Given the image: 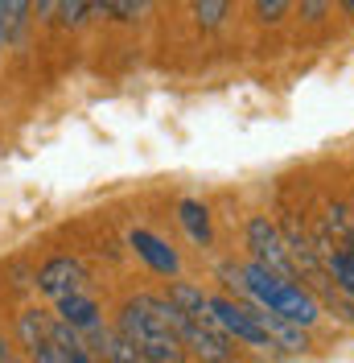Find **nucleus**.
Returning a JSON list of instances; mask_svg holds the SVG:
<instances>
[{"label":"nucleus","mask_w":354,"mask_h":363,"mask_svg":"<svg viewBox=\"0 0 354 363\" xmlns=\"http://www.w3.org/2000/svg\"><path fill=\"white\" fill-rule=\"evenodd\" d=\"M91 9H103V0H91Z\"/></svg>","instance_id":"nucleus-25"},{"label":"nucleus","mask_w":354,"mask_h":363,"mask_svg":"<svg viewBox=\"0 0 354 363\" xmlns=\"http://www.w3.org/2000/svg\"><path fill=\"white\" fill-rule=\"evenodd\" d=\"M239 277H244V301H256V306H264L272 314L288 318V322L301 326V330L317 326L321 301H317L301 281H285V277H276V272L260 269L256 260L239 264Z\"/></svg>","instance_id":"nucleus-2"},{"label":"nucleus","mask_w":354,"mask_h":363,"mask_svg":"<svg viewBox=\"0 0 354 363\" xmlns=\"http://www.w3.org/2000/svg\"><path fill=\"white\" fill-rule=\"evenodd\" d=\"M115 330L144 355V363H190L173 330V306L165 294H136L120 306Z\"/></svg>","instance_id":"nucleus-1"},{"label":"nucleus","mask_w":354,"mask_h":363,"mask_svg":"<svg viewBox=\"0 0 354 363\" xmlns=\"http://www.w3.org/2000/svg\"><path fill=\"white\" fill-rule=\"evenodd\" d=\"M247 248H251V260L260 269L276 272L285 281H297V269L288 260V244H285V235H280V223H272L268 215H251L247 219Z\"/></svg>","instance_id":"nucleus-4"},{"label":"nucleus","mask_w":354,"mask_h":363,"mask_svg":"<svg viewBox=\"0 0 354 363\" xmlns=\"http://www.w3.org/2000/svg\"><path fill=\"white\" fill-rule=\"evenodd\" d=\"M54 314L62 326L70 330H79V335H91V330H99L103 326V310H99V301L87 294H70L62 301H54Z\"/></svg>","instance_id":"nucleus-8"},{"label":"nucleus","mask_w":354,"mask_h":363,"mask_svg":"<svg viewBox=\"0 0 354 363\" xmlns=\"http://www.w3.org/2000/svg\"><path fill=\"white\" fill-rule=\"evenodd\" d=\"M149 4H153V0H103V13H108L111 21H124V25H128V21H136Z\"/></svg>","instance_id":"nucleus-16"},{"label":"nucleus","mask_w":354,"mask_h":363,"mask_svg":"<svg viewBox=\"0 0 354 363\" xmlns=\"http://www.w3.org/2000/svg\"><path fill=\"white\" fill-rule=\"evenodd\" d=\"M13 363H25V359H17V355H13Z\"/></svg>","instance_id":"nucleus-26"},{"label":"nucleus","mask_w":354,"mask_h":363,"mask_svg":"<svg viewBox=\"0 0 354 363\" xmlns=\"http://www.w3.org/2000/svg\"><path fill=\"white\" fill-rule=\"evenodd\" d=\"M25 355H29L25 363H70V359H67V351H62V347H58L54 339L38 342V347H33V351H25Z\"/></svg>","instance_id":"nucleus-17"},{"label":"nucleus","mask_w":354,"mask_h":363,"mask_svg":"<svg viewBox=\"0 0 354 363\" xmlns=\"http://www.w3.org/2000/svg\"><path fill=\"white\" fill-rule=\"evenodd\" d=\"M13 38V25H8V4L0 0V50H4V42Z\"/></svg>","instance_id":"nucleus-20"},{"label":"nucleus","mask_w":354,"mask_h":363,"mask_svg":"<svg viewBox=\"0 0 354 363\" xmlns=\"http://www.w3.org/2000/svg\"><path fill=\"white\" fill-rule=\"evenodd\" d=\"M338 9H342V17H350L354 21V0H338Z\"/></svg>","instance_id":"nucleus-23"},{"label":"nucleus","mask_w":354,"mask_h":363,"mask_svg":"<svg viewBox=\"0 0 354 363\" xmlns=\"http://www.w3.org/2000/svg\"><path fill=\"white\" fill-rule=\"evenodd\" d=\"M8 4V25H13V33L25 25V17H29V9H33V0H4Z\"/></svg>","instance_id":"nucleus-19"},{"label":"nucleus","mask_w":354,"mask_h":363,"mask_svg":"<svg viewBox=\"0 0 354 363\" xmlns=\"http://www.w3.org/2000/svg\"><path fill=\"white\" fill-rule=\"evenodd\" d=\"M173 330L190 359H198V363H235L239 359L235 342L227 339L210 318H190V314H177L173 310Z\"/></svg>","instance_id":"nucleus-3"},{"label":"nucleus","mask_w":354,"mask_h":363,"mask_svg":"<svg viewBox=\"0 0 354 363\" xmlns=\"http://www.w3.org/2000/svg\"><path fill=\"white\" fill-rule=\"evenodd\" d=\"M165 301L173 306L177 314L206 318V306H210V294H206L202 285H194V281H173V285H169V294H165Z\"/></svg>","instance_id":"nucleus-11"},{"label":"nucleus","mask_w":354,"mask_h":363,"mask_svg":"<svg viewBox=\"0 0 354 363\" xmlns=\"http://www.w3.org/2000/svg\"><path fill=\"white\" fill-rule=\"evenodd\" d=\"M50 330H54V318L38 310V306H29L17 314V342H21V351H33L38 342L50 339Z\"/></svg>","instance_id":"nucleus-12"},{"label":"nucleus","mask_w":354,"mask_h":363,"mask_svg":"<svg viewBox=\"0 0 354 363\" xmlns=\"http://www.w3.org/2000/svg\"><path fill=\"white\" fill-rule=\"evenodd\" d=\"M38 294H45L50 301H62L70 294H83V285H87V272L83 264L74 260V256H50L42 269H38Z\"/></svg>","instance_id":"nucleus-6"},{"label":"nucleus","mask_w":354,"mask_h":363,"mask_svg":"<svg viewBox=\"0 0 354 363\" xmlns=\"http://www.w3.org/2000/svg\"><path fill=\"white\" fill-rule=\"evenodd\" d=\"M317 252H321V264H326V277H330V285L338 294L354 297V252L346 248H330V244H321V240H313Z\"/></svg>","instance_id":"nucleus-10"},{"label":"nucleus","mask_w":354,"mask_h":363,"mask_svg":"<svg viewBox=\"0 0 354 363\" xmlns=\"http://www.w3.org/2000/svg\"><path fill=\"white\" fill-rule=\"evenodd\" d=\"M297 9H301V21L305 25H321L333 13V0H297Z\"/></svg>","instance_id":"nucleus-18"},{"label":"nucleus","mask_w":354,"mask_h":363,"mask_svg":"<svg viewBox=\"0 0 354 363\" xmlns=\"http://www.w3.org/2000/svg\"><path fill=\"white\" fill-rule=\"evenodd\" d=\"M177 223L185 227V235L202 244V248H210V240H215V231H210V211L198 203V199H185V203L177 206Z\"/></svg>","instance_id":"nucleus-13"},{"label":"nucleus","mask_w":354,"mask_h":363,"mask_svg":"<svg viewBox=\"0 0 354 363\" xmlns=\"http://www.w3.org/2000/svg\"><path fill=\"white\" fill-rule=\"evenodd\" d=\"M38 4V17H54L58 13V0H33Z\"/></svg>","instance_id":"nucleus-21"},{"label":"nucleus","mask_w":354,"mask_h":363,"mask_svg":"<svg viewBox=\"0 0 354 363\" xmlns=\"http://www.w3.org/2000/svg\"><path fill=\"white\" fill-rule=\"evenodd\" d=\"M83 342H87L91 355H95V359H103V363H144V355H140V351H136L132 342L115 330V326H99V330L83 335Z\"/></svg>","instance_id":"nucleus-9"},{"label":"nucleus","mask_w":354,"mask_h":363,"mask_svg":"<svg viewBox=\"0 0 354 363\" xmlns=\"http://www.w3.org/2000/svg\"><path fill=\"white\" fill-rule=\"evenodd\" d=\"M0 363H13V347H8L4 339H0Z\"/></svg>","instance_id":"nucleus-22"},{"label":"nucleus","mask_w":354,"mask_h":363,"mask_svg":"<svg viewBox=\"0 0 354 363\" xmlns=\"http://www.w3.org/2000/svg\"><path fill=\"white\" fill-rule=\"evenodd\" d=\"M128 244H132V252L149 264L153 272H161V277H177L181 272V260H177V252L161 240V235H153V231H144V227H136V231H128Z\"/></svg>","instance_id":"nucleus-7"},{"label":"nucleus","mask_w":354,"mask_h":363,"mask_svg":"<svg viewBox=\"0 0 354 363\" xmlns=\"http://www.w3.org/2000/svg\"><path fill=\"white\" fill-rule=\"evenodd\" d=\"M292 4L297 0H251V17L256 25H280L292 13Z\"/></svg>","instance_id":"nucleus-15"},{"label":"nucleus","mask_w":354,"mask_h":363,"mask_svg":"<svg viewBox=\"0 0 354 363\" xmlns=\"http://www.w3.org/2000/svg\"><path fill=\"white\" fill-rule=\"evenodd\" d=\"M342 248H346V252H354V227H350V235L342 240Z\"/></svg>","instance_id":"nucleus-24"},{"label":"nucleus","mask_w":354,"mask_h":363,"mask_svg":"<svg viewBox=\"0 0 354 363\" xmlns=\"http://www.w3.org/2000/svg\"><path fill=\"white\" fill-rule=\"evenodd\" d=\"M206 318H210L231 342H244V347H251V351H268V355L276 351V347L268 342V335L256 326V318L244 310V301H235V297H210Z\"/></svg>","instance_id":"nucleus-5"},{"label":"nucleus","mask_w":354,"mask_h":363,"mask_svg":"<svg viewBox=\"0 0 354 363\" xmlns=\"http://www.w3.org/2000/svg\"><path fill=\"white\" fill-rule=\"evenodd\" d=\"M231 4H235V0H190L194 29H202V33H215V29H222V21L231 17Z\"/></svg>","instance_id":"nucleus-14"}]
</instances>
